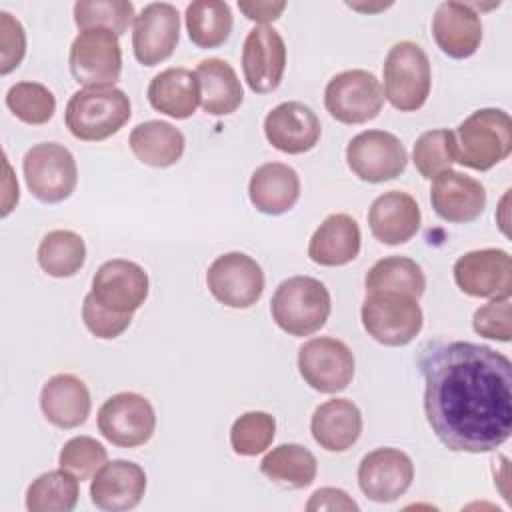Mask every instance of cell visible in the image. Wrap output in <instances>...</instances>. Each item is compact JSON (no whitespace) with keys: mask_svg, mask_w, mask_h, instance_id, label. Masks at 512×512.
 <instances>
[{"mask_svg":"<svg viewBox=\"0 0 512 512\" xmlns=\"http://www.w3.org/2000/svg\"><path fill=\"white\" fill-rule=\"evenodd\" d=\"M40 268L52 278H70L86 262L84 238L74 230H50L38 244Z\"/></svg>","mask_w":512,"mask_h":512,"instance_id":"d6a6232c","label":"cell"},{"mask_svg":"<svg viewBox=\"0 0 512 512\" xmlns=\"http://www.w3.org/2000/svg\"><path fill=\"white\" fill-rule=\"evenodd\" d=\"M0 74L6 76L14 68L20 66L24 54H26V32L18 18H14L10 12H0Z\"/></svg>","mask_w":512,"mask_h":512,"instance_id":"7bdbcfd3","label":"cell"},{"mask_svg":"<svg viewBox=\"0 0 512 512\" xmlns=\"http://www.w3.org/2000/svg\"><path fill=\"white\" fill-rule=\"evenodd\" d=\"M128 146L142 164L152 168H170L182 158L186 138L170 122L146 120L132 128Z\"/></svg>","mask_w":512,"mask_h":512,"instance_id":"f546056e","label":"cell"},{"mask_svg":"<svg viewBox=\"0 0 512 512\" xmlns=\"http://www.w3.org/2000/svg\"><path fill=\"white\" fill-rule=\"evenodd\" d=\"M512 298L498 296L492 298L488 304L480 306L472 316V328L478 336L510 342L512 338Z\"/></svg>","mask_w":512,"mask_h":512,"instance_id":"60d3db41","label":"cell"},{"mask_svg":"<svg viewBox=\"0 0 512 512\" xmlns=\"http://www.w3.org/2000/svg\"><path fill=\"white\" fill-rule=\"evenodd\" d=\"M332 310V298L324 282L312 276H290L278 284L270 300L276 326L290 336L318 332Z\"/></svg>","mask_w":512,"mask_h":512,"instance_id":"277c9868","label":"cell"},{"mask_svg":"<svg viewBox=\"0 0 512 512\" xmlns=\"http://www.w3.org/2000/svg\"><path fill=\"white\" fill-rule=\"evenodd\" d=\"M360 244L358 222L346 212H334L310 236L308 258L318 266H346L360 254Z\"/></svg>","mask_w":512,"mask_h":512,"instance_id":"484cf974","label":"cell"},{"mask_svg":"<svg viewBox=\"0 0 512 512\" xmlns=\"http://www.w3.org/2000/svg\"><path fill=\"white\" fill-rule=\"evenodd\" d=\"M40 410L56 428H78L88 420L92 410L88 386L74 374H54L40 390Z\"/></svg>","mask_w":512,"mask_h":512,"instance_id":"cb8c5ba5","label":"cell"},{"mask_svg":"<svg viewBox=\"0 0 512 512\" xmlns=\"http://www.w3.org/2000/svg\"><path fill=\"white\" fill-rule=\"evenodd\" d=\"M430 204L438 218L450 224H468L484 212L486 188L480 180L450 168L432 178Z\"/></svg>","mask_w":512,"mask_h":512,"instance_id":"ffe728a7","label":"cell"},{"mask_svg":"<svg viewBox=\"0 0 512 512\" xmlns=\"http://www.w3.org/2000/svg\"><path fill=\"white\" fill-rule=\"evenodd\" d=\"M456 286L472 298H498L512 294V260L502 248H480L454 262Z\"/></svg>","mask_w":512,"mask_h":512,"instance_id":"9a60e30c","label":"cell"},{"mask_svg":"<svg viewBox=\"0 0 512 512\" xmlns=\"http://www.w3.org/2000/svg\"><path fill=\"white\" fill-rule=\"evenodd\" d=\"M346 164L362 182L380 184L404 174L408 152L392 132L364 130L348 142Z\"/></svg>","mask_w":512,"mask_h":512,"instance_id":"8fae6325","label":"cell"},{"mask_svg":"<svg viewBox=\"0 0 512 512\" xmlns=\"http://www.w3.org/2000/svg\"><path fill=\"white\" fill-rule=\"evenodd\" d=\"M384 98L400 112L420 110L432 88V68L424 48L412 40L396 42L384 60Z\"/></svg>","mask_w":512,"mask_h":512,"instance_id":"5b68a950","label":"cell"},{"mask_svg":"<svg viewBox=\"0 0 512 512\" xmlns=\"http://www.w3.org/2000/svg\"><path fill=\"white\" fill-rule=\"evenodd\" d=\"M306 510L308 512H314V510H354L356 512V510H360V506L342 488L324 486V488H318L310 496Z\"/></svg>","mask_w":512,"mask_h":512,"instance_id":"ee69618b","label":"cell"},{"mask_svg":"<svg viewBox=\"0 0 512 512\" xmlns=\"http://www.w3.org/2000/svg\"><path fill=\"white\" fill-rule=\"evenodd\" d=\"M420 222L422 214L416 198L402 190L380 194L368 210V228L372 236L386 246L412 240L420 230Z\"/></svg>","mask_w":512,"mask_h":512,"instance_id":"603a6c76","label":"cell"},{"mask_svg":"<svg viewBox=\"0 0 512 512\" xmlns=\"http://www.w3.org/2000/svg\"><path fill=\"white\" fill-rule=\"evenodd\" d=\"M262 266L244 252H226L212 260L206 270L210 294L224 306L244 310L264 294Z\"/></svg>","mask_w":512,"mask_h":512,"instance_id":"7c38bea8","label":"cell"},{"mask_svg":"<svg viewBox=\"0 0 512 512\" xmlns=\"http://www.w3.org/2000/svg\"><path fill=\"white\" fill-rule=\"evenodd\" d=\"M240 12L252 20L260 22V26H268V22H274L280 18V14L286 10V2H270V0H250V2H238Z\"/></svg>","mask_w":512,"mask_h":512,"instance_id":"f6af8a7d","label":"cell"},{"mask_svg":"<svg viewBox=\"0 0 512 512\" xmlns=\"http://www.w3.org/2000/svg\"><path fill=\"white\" fill-rule=\"evenodd\" d=\"M424 414L452 452L482 454L512 434V362L468 340H430L418 354Z\"/></svg>","mask_w":512,"mask_h":512,"instance_id":"6da1fadb","label":"cell"},{"mask_svg":"<svg viewBox=\"0 0 512 512\" xmlns=\"http://www.w3.org/2000/svg\"><path fill=\"white\" fill-rule=\"evenodd\" d=\"M322 134L316 112L298 100L274 106L264 118V136L272 148L284 154L310 152Z\"/></svg>","mask_w":512,"mask_h":512,"instance_id":"d6986e66","label":"cell"},{"mask_svg":"<svg viewBox=\"0 0 512 512\" xmlns=\"http://www.w3.org/2000/svg\"><path fill=\"white\" fill-rule=\"evenodd\" d=\"M130 116V98L116 86L76 90L64 110L68 132L82 142H102L114 136Z\"/></svg>","mask_w":512,"mask_h":512,"instance_id":"3957f363","label":"cell"},{"mask_svg":"<svg viewBox=\"0 0 512 512\" xmlns=\"http://www.w3.org/2000/svg\"><path fill=\"white\" fill-rule=\"evenodd\" d=\"M346 6H350V8H354V10H360V12H376V10H384V8H388V6H392L390 2L388 4H378V6H362V4H352V2H346Z\"/></svg>","mask_w":512,"mask_h":512,"instance_id":"bcb514c9","label":"cell"},{"mask_svg":"<svg viewBox=\"0 0 512 512\" xmlns=\"http://www.w3.org/2000/svg\"><path fill=\"white\" fill-rule=\"evenodd\" d=\"M180 40V12L170 2L146 4L134 20L132 50L142 66L168 60Z\"/></svg>","mask_w":512,"mask_h":512,"instance_id":"e0dca14e","label":"cell"},{"mask_svg":"<svg viewBox=\"0 0 512 512\" xmlns=\"http://www.w3.org/2000/svg\"><path fill=\"white\" fill-rule=\"evenodd\" d=\"M82 320L84 326L100 340H114L118 338L132 322V314H116L108 308H104L92 292L84 296L82 302Z\"/></svg>","mask_w":512,"mask_h":512,"instance_id":"b9f144b4","label":"cell"},{"mask_svg":"<svg viewBox=\"0 0 512 512\" xmlns=\"http://www.w3.org/2000/svg\"><path fill=\"white\" fill-rule=\"evenodd\" d=\"M150 280L146 270L126 258H112L98 266L92 276V296L116 314H134L148 298Z\"/></svg>","mask_w":512,"mask_h":512,"instance_id":"2e32d148","label":"cell"},{"mask_svg":"<svg viewBox=\"0 0 512 512\" xmlns=\"http://www.w3.org/2000/svg\"><path fill=\"white\" fill-rule=\"evenodd\" d=\"M8 110L24 124H46L56 112V98L52 90L40 82L22 80L8 88L4 98Z\"/></svg>","mask_w":512,"mask_h":512,"instance_id":"d590c367","label":"cell"},{"mask_svg":"<svg viewBox=\"0 0 512 512\" xmlns=\"http://www.w3.org/2000/svg\"><path fill=\"white\" fill-rule=\"evenodd\" d=\"M456 162L486 172L512 152V120L502 108H480L454 130Z\"/></svg>","mask_w":512,"mask_h":512,"instance_id":"7a4b0ae2","label":"cell"},{"mask_svg":"<svg viewBox=\"0 0 512 512\" xmlns=\"http://www.w3.org/2000/svg\"><path fill=\"white\" fill-rule=\"evenodd\" d=\"M108 460L104 444L92 436H74L64 442L58 454V466L74 474L80 482L90 480Z\"/></svg>","mask_w":512,"mask_h":512,"instance_id":"ab89813d","label":"cell"},{"mask_svg":"<svg viewBox=\"0 0 512 512\" xmlns=\"http://www.w3.org/2000/svg\"><path fill=\"white\" fill-rule=\"evenodd\" d=\"M432 36L446 56L470 58L482 42V20L470 4L448 0L432 16Z\"/></svg>","mask_w":512,"mask_h":512,"instance_id":"7402d4cb","label":"cell"},{"mask_svg":"<svg viewBox=\"0 0 512 512\" xmlns=\"http://www.w3.org/2000/svg\"><path fill=\"white\" fill-rule=\"evenodd\" d=\"M326 112L340 124H366L384 106L380 80L362 68H352L332 76L324 88Z\"/></svg>","mask_w":512,"mask_h":512,"instance_id":"9c48e42d","label":"cell"},{"mask_svg":"<svg viewBox=\"0 0 512 512\" xmlns=\"http://www.w3.org/2000/svg\"><path fill=\"white\" fill-rule=\"evenodd\" d=\"M358 486L362 494L378 504L398 500L414 480V462L400 448H376L358 464Z\"/></svg>","mask_w":512,"mask_h":512,"instance_id":"5bb4252c","label":"cell"},{"mask_svg":"<svg viewBox=\"0 0 512 512\" xmlns=\"http://www.w3.org/2000/svg\"><path fill=\"white\" fill-rule=\"evenodd\" d=\"M134 20V4L128 0H78L74 4V22L80 30L108 28L122 36Z\"/></svg>","mask_w":512,"mask_h":512,"instance_id":"8d00e7d4","label":"cell"},{"mask_svg":"<svg viewBox=\"0 0 512 512\" xmlns=\"http://www.w3.org/2000/svg\"><path fill=\"white\" fill-rule=\"evenodd\" d=\"M412 162L420 176L428 180L436 178L444 170H450L456 162L454 130L436 128L420 134L412 150Z\"/></svg>","mask_w":512,"mask_h":512,"instance_id":"74e56055","label":"cell"},{"mask_svg":"<svg viewBox=\"0 0 512 512\" xmlns=\"http://www.w3.org/2000/svg\"><path fill=\"white\" fill-rule=\"evenodd\" d=\"M248 198L266 216L286 214L300 198V176L288 164L264 162L250 176Z\"/></svg>","mask_w":512,"mask_h":512,"instance_id":"d4e9b609","label":"cell"},{"mask_svg":"<svg viewBox=\"0 0 512 512\" xmlns=\"http://www.w3.org/2000/svg\"><path fill=\"white\" fill-rule=\"evenodd\" d=\"M200 82V106L210 116H228L244 100V90L236 70L222 58H206L196 66Z\"/></svg>","mask_w":512,"mask_h":512,"instance_id":"f1b7e54d","label":"cell"},{"mask_svg":"<svg viewBox=\"0 0 512 512\" xmlns=\"http://www.w3.org/2000/svg\"><path fill=\"white\" fill-rule=\"evenodd\" d=\"M360 320L366 334L384 346H406L424 326L418 298L394 290L368 292L360 308Z\"/></svg>","mask_w":512,"mask_h":512,"instance_id":"8992f818","label":"cell"},{"mask_svg":"<svg viewBox=\"0 0 512 512\" xmlns=\"http://www.w3.org/2000/svg\"><path fill=\"white\" fill-rule=\"evenodd\" d=\"M364 286L366 292L394 290L420 298L426 290V276L416 260L406 256H386L366 272Z\"/></svg>","mask_w":512,"mask_h":512,"instance_id":"e575fe53","label":"cell"},{"mask_svg":"<svg viewBox=\"0 0 512 512\" xmlns=\"http://www.w3.org/2000/svg\"><path fill=\"white\" fill-rule=\"evenodd\" d=\"M100 434L118 448L146 444L156 430V412L150 400L138 392L112 394L98 410Z\"/></svg>","mask_w":512,"mask_h":512,"instance_id":"4fadbf2b","label":"cell"},{"mask_svg":"<svg viewBox=\"0 0 512 512\" xmlns=\"http://www.w3.org/2000/svg\"><path fill=\"white\" fill-rule=\"evenodd\" d=\"M146 492V472L130 460L106 462L90 482V500L106 512H126L136 508Z\"/></svg>","mask_w":512,"mask_h":512,"instance_id":"44dd1931","label":"cell"},{"mask_svg":"<svg viewBox=\"0 0 512 512\" xmlns=\"http://www.w3.org/2000/svg\"><path fill=\"white\" fill-rule=\"evenodd\" d=\"M356 360L348 344L332 336L306 340L298 348V372L302 380L320 394H336L354 378Z\"/></svg>","mask_w":512,"mask_h":512,"instance_id":"30bf717a","label":"cell"},{"mask_svg":"<svg viewBox=\"0 0 512 512\" xmlns=\"http://www.w3.org/2000/svg\"><path fill=\"white\" fill-rule=\"evenodd\" d=\"M260 472L282 488L300 490L314 482L318 474V462L306 446L288 442L272 448L262 458Z\"/></svg>","mask_w":512,"mask_h":512,"instance_id":"4dcf8cb0","label":"cell"},{"mask_svg":"<svg viewBox=\"0 0 512 512\" xmlns=\"http://www.w3.org/2000/svg\"><path fill=\"white\" fill-rule=\"evenodd\" d=\"M80 496L78 478L64 468L40 474L26 490V510L30 512H70Z\"/></svg>","mask_w":512,"mask_h":512,"instance_id":"836d02e7","label":"cell"},{"mask_svg":"<svg viewBox=\"0 0 512 512\" xmlns=\"http://www.w3.org/2000/svg\"><path fill=\"white\" fill-rule=\"evenodd\" d=\"M146 94L156 112L176 120H186L200 104V82L196 72L184 66H172L150 80Z\"/></svg>","mask_w":512,"mask_h":512,"instance_id":"83f0119b","label":"cell"},{"mask_svg":"<svg viewBox=\"0 0 512 512\" xmlns=\"http://www.w3.org/2000/svg\"><path fill=\"white\" fill-rule=\"evenodd\" d=\"M70 74L84 88L114 86L122 74V48L108 28L80 30L68 52Z\"/></svg>","mask_w":512,"mask_h":512,"instance_id":"ba28073f","label":"cell"},{"mask_svg":"<svg viewBox=\"0 0 512 512\" xmlns=\"http://www.w3.org/2000/svg\"><path fill=\"white\" fill-rule=\"evenodd\" d=\"M310 432L320 448L328 452H346L362 434V412L348 398L326 400L314 410Z\"/></svg>","mask_w":512,"mask_h":512,"instance_id":"4316f807","label":"cell"},{"mask_svg":"<svg viewBox=\"0 0 512 512\" xmlns=\"http://www.w3.org/2000/svg\"><path fill=\"white\" fill-rule=\"evenodd\" d=\"M186 32L194 46L208 50L222 46L232 32L234 18L230 4L222 0H194L184 12Z\"/></svg>","mask_w":512,"mask_h":512,"instance_id":"1f68e13d","label":"cell"},{"mask_svg":"<svg viewBox=\"0 0 512 512\" xmlns=\"http://www.w3.org/2000/svg\"><path fill=\"white\" fill-rule=\"evenodd\" d=\"M22 172L30 194L42 204L68 200L78 184L74 154L58 142H40L28 148Z\"/></svg>","mask_w":512,"mask_h":512,"instance_id":"52a82bcc","label":"cell"},{"mask_svg":"<svg viewBox=\"0 0 512 512\" xmlns=\"http://www.w3.org/2000/svg\"><path fill=\"white\" fill-rule=\"evenodd\" d=\"M286 70V44L272 26H254L242 46V72L254 94L274 92Z\"/></svg>","mask_w":512,"mask_h":512,"instance_id":"ac0fdd59","label":"cell"},{"mask_svg":"<svg viewBox=\"0 0 512 512\" xmlns=\"http://www.w3.org/2000/svg\"><path fill=\"white\" fill-rule=\"evenodd\" d=\"M276 436V420L262 410L240 414L230 428V446L238 456H258L270 448Z\"/></svg>","mask_w":512,"mask_h":512,"instance_id":"f35d334b","label":"cell"}]
</instances>
